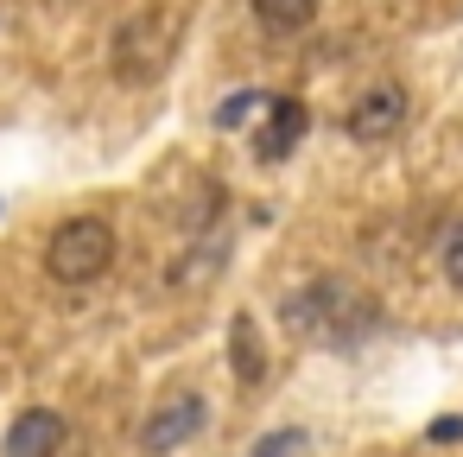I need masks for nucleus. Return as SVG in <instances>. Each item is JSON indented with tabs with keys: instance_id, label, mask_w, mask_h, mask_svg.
Here are the masks:
<instances>
[{
	"instance_id": "7",
	"label": "nucleus",
	"mask_w": 463,
	"mask_h": 457,
	"mask_svg": "<svg viewBox=\"0 0 463 457\" xmlns=\"http://www.w3.org/2000/svg\"><path fill=\"white\" fill-rule=\"evenodd\" d=\"M229 368H235V381H241V387H260V381H267L260 330H254V318H248V311H241V318L229 324Z\"/></svg>"
},
{
	"instance_id": "4",
	"label": "nucleus",
	"mask_w": 463,
	"mask_h": 457,
	"mask_svg": "<svg viewBox=\"0 0 463 457\" xmlns=\"http://www.w3.org/2000/svg\"><path fill=\"white\" fill-rule=\"evenodd\" d=\"M406 90L400 83H374L368 96H355L349 102V115H343V134L349 140H362V147H374V140H393L400 128H406Z\"/></svg>"
},
{
	"instance_id": "9",
	"label": "nucleus",
	"mask_w": 463,
	"mask_h": 457,
	"mask_svg": "<svg viewBox=\"0 0 463 457\" xmlns=\"http://www.w3.org/2000/svg\"><path fill=\"white\" fill-rule=\"evenodd\" d=\"M438 273H444V280L463 292V216H457V223L438 235Z\"/></svg>"
},
{
	"instance_id": "8",
	"label": "nucleus",
	"mask_w": 463,
	"mask_h": 457,
	"mask_svg": "<svg viewBox=\"0 0 463 457\" xmlns=\"http://www.w3.org/2000/svg\"><path fill=\"white\" fill-rule=\"evenodd\" d=\"M248 7H254L260 33H273V39H292L317 20V0H248Z\"/></svg>"
},
{
	"instance_id": "12",
	"label": "nucleus",
	"mask_w": 463,
	"mask_h": 457,
	"mask_svg": "<svg viewBox=\"0 0 463 457\" xmlns=\"http://www.w3.org/2000/svg\"><path fill=\"white\" fill-rule=\"evenodd\" d=\"M425 438H438V444H457V438H463V419H431V425H425Z\"/></svg>"
},
{
	"instance_id": "10",
	"label": "nucleus",
	"mask_w": 463,
	"mask_h": 457,
	"mask_svg": "<svg viewBox=\"0 0 463 457\" xmlns=\"http://www.w3.org/2000/svg\"><path fill=\"white\" fill-rule=\"evenodd\" d=\"M267 109V96H254V90H235V96H222V109H216V128H241V121H254Z\"/></svg>"
},
{
	"instance_id": "3",
	"label": "nucleus",
	"mask_w": 463,
	"mask_h": 457,
	"mask_svg": "<svg viewBox=\"0 0 463 457\" xmlns=\"http://www.w3.org/2000/svg\"><path fill=\"white\" fill-rule=\"evenodd\" d=\"M203 419H210V400H203L197 387H178V394H165V400L146 413L140 451H146V457H172L178 444H191V438L203 432Z\"/></svg>"
},
{
	"instance_id": "1",
	"label": "nucleus",
	"mask_w": 463,
	"mask_h": 457,
	"mask_svg": "<svg viewBox=\"0 0 463 457\" xmlns=\"http://www.w3.org/2000/svg\"><path fill=\"white\" fill-rule=\"evenodd\" d=\"M279 318H286L292 337H311V343H330V349H349V343L381 330V305L336 273H317L311 286H298Z\"/></svg>"
},
{
	"instance_id": "6",
	"label": "nucleus",
	"mask_w": 463,
	"mask_h": 457,
	"mask_svg": "<svg viewBox=\"0 0 463 457\" xmlns=\"http://www.w3.org/2000/svg\"><path fill=\"white\" fill-rule=\"evenodd\" d=\"M71 438V419L58 406H26L14 425H7V444H0V457H58Z\"/></svg>"
},
{
	"instance_id": "5",
	"label": "nucleus",
	"mask_w": 463,
	"mask_h": 457,
	"mask_svg": "<svg viewBox=\"0 0 463 457\" xmlns=\"http://www.w3.org/2000/svg\"><path fill=\"white\" fill-rule=\"evenodd\" d=\"M305 128H311V109L298 102V96H267V109H260V121L248 128V147L273 166V159H286V153H298V140H305Z\"/></svg>"
},
{
	"instance_id": "11",
	"label": "nucleus",
	"mask_w": 463,
	"mask_h": 457,
	"mask_svg": "<svg viewBox=\"0 0 463 457\" xmlns=\"http://www.w3.org/2000/svg\"><path fill=\"white\" fill-rule=\"evenodd\" d=\"M292 451H305V432L298 425H279V432H267V438L248 444V457H292Z\"/></svg>"
},
{
	"instance_id": "2",
	"label": "nucleus",
	"mask_w": 463,
	"mask_h": 457,
	"mask_svg": "<svg viewBox=\"0 0 463 457\" xmlns=\"http://www.w3.org/2000/svg\"><path fill=\"white\" fill-rule=\"evenodd\" d=\"M115 267V229L102 216H64L45 242V273L58 286H96Z\"/></svg>"
}]
</instances>
